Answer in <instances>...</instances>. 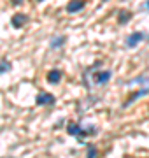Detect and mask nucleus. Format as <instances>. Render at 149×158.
I'll list each match as a JSON object with an SVG mask.
<instances>
[{"instance_id":"nucleus-1","label":"nucleus","mask_w":149,"mask_h":158,"mask_svg":"<svg viewBox=\"0 0 149 158\" xmlns=\"http://www.w3.org/2000/svg\"><path fill=\"white\" fill-rule=\"evenodd\" d=\"M97 67V63L93 65V67L86 69V72L83 76V81H84V85H86L88 91H91L93 88H103V86L109 83L111 79H112V70H100V72H93Z\"/></svg>"},{"instance_id":"nucleus-2","label":"nucleus","mask_w":149,"mask_h":158,"mask_svg":"<svg viewBox=\"0 0 149 158\" xmlns=\"http://www.w3.org/2000/svg\"><path fill=\"white\" fill-rule=\"evenodd\" d=\"M137 85L139 90L135 91V93H132V95L128 97V100L123 104V107H128V106H132L135 100H139L140 97L147 95L149 93V77H146V76H142V77H137V79H132L130 83H128V88H133V86Z\"/></svg>"},{"instance_id":"nucleus-3","label":"nucleus","mask_w":149,"mask_h":158,"mask_svg":"<svg viewBox=\"0 0 149 158\" xmlns=\"http://www.w3.org/2000/svg\"><path fill=\"white\" fill-rule=\"evenodd\" d=\"M67 134L72 137H77L81 142L84 141V137L88 135H97L98 134V128L95 127V125H88V127H83V125L75 123V121H70L69 125H67Z\"/></svg>"},{"instance_id":"nucleus-4","label":"nucleus","mask_w":149,"mask_h":158,"mask_svg":"<svg viewBox=\"0 0 149 158\" xmlns=\"http://www.w3.org/2000/svg\"><path fill=\"white\" fill-rule=\"evenodd\" d=\"M142 39H146V34H144V32H133V34H130L126 37L125 44H126L128 49H133V48H137V46L142 42Z\"/></svg>"},{"instance_id":"nucleus-5","label":"nucleus","mask_w":149,"mask_h":158,"mask_svg":"<svg viewBox=\"0 0 149 158\" xmlns=\"http://www.w3.org/2000/svg\"><path fill=\"white\" fill-rule=\"evenodd\" d=\"M54 102H56L54 95L46 93V91L39 93V95H37V98H35V104H37V106H54Z\"/></svg>"},{"instance_id":"nucleus-6","label":"nucleus","mask_w":149,"mask_h":158,"mask_svg":"<svg viewBox=\"0 0 149 158\" xmlns=\"http://www.w3.org/2000/svg\"><path fill=\"white\" fill-rule=\"evenodd\" d=\"M28 23V16L26 14H23V12H18V14H14L11 19V25L14 27V28H21V27H25Z\"/></svg>"},{"instance_id":"nucleus-7","label":"nucleus","mask_w":149,"mask_h":158,"mask_svg":"<svg viewBox=\"0 0 149 158\" xmlns=\"http://www.w3.org/2000/svg\"><path fill=\"white\" fill-rule=\"evenodd\" d=\"M86 6V2L84 0H70L69 4H67V12H79L83 7Z\"/></svg>"},{"instance_id":"nucleus-8","label":"nucleus","mask_w":149,"mask_h":158,"mask_svg":"<svg viewBox=\"0 0 149 158\" xmlns=\"http://www.w3.org/2000/svg\"><path fill=\"white\" fill-rule=\"evenodd\" d=\"M47 83H51V85H58L60 81H62V70H58V69H53L47 72Z\"/></svg>"},{"instance_id":"nucleus-9","label":"nucleus","mask_w":149,"mask_h":158,"mask_svg":"<svg viewBox=\"0 0 149 158\" xmlns=\"http://www.w3.org/2000/svg\"><path fill=\"white\" fill-rule=\"evenodd\" d=\"M65 42H67V37H65V35H54V37L49 40V46H51V49H60Z\"/></svg>"},{"instance_id":"nucleus-10","label":"nucleus","mask_w":149,"mask_h":158,"mask_svg":"<svg viewBox=\"0 0 149 158\" xmlns=\"http://www.w3.org/2000/svg\"><path fill=\"white\" fill-rule=\"evenodd\" d=\"M130 19H132V12L130 11H119V14H118V23L119 25H126Z\"/></svg>"},{"instance_id":"nucleus-11","label":"nucleus","mask_w":149,"mask_h":158,"mask_svg":"<svg viewBox=\"0 0 149 158\" xmlns=\"http://www.w3.org/2000/svg\"><path fill=\"white\" fill-rule=\"evenodd\" d=\"M11 69H12L11 62H7V60H0V74H6V72H9Z\"/></svg>"},{"instance_id":"nucleus-12","label":"nucleus","mask_w":149,"mask_h":158,"mask_svg":"<svg viewBox=\"0 0 149 158\" xmlns=\"http://www.w3.org/2000/svg\"><path fill=\"white\" fill-rule=\"evenodd\" d=\"M98 155V149L93 144H88V148H86V156H90V158H95Z\"/></svg>"},{"instance_id":"nucleus-13","label":"nucleus","mask_w":149,"mask_h":158,"mask_svg":"<svg viewBox=\"0 0 149 158\" xmlns=\"http://www.w3.org/2000/svg\"><path fill=\"white\" fill-rule=\"evenodd\" d=\"M140 9H142V11H149V0H146V2H144Z\"/></svg>"},{"instance_id":"nucleus-14","label":"nucleus","mask_w":149,"mask_h":158,"mask_svg":"<svg viewBox=\"0 0 149 158\" xmlns=\"http://www.w3.org/2000/svg\"><path fill=\"white\" fill-rule=\"evenodd\" d=\"M12 4H14V6H21V4H23L25 0H11Z\"/></svg>"},{"instance_id":"nucleus-15","label":"nucleus","mask_w":149,"mask_h":158,"mask_svg":"<svg viewBox=\"0 0 149 158\" xmlns=\"http://www.w3.org/2000/svg\"><path fill=\"white\" fill-rule=\"evenodd\" d=\"M37 2H44V0H37Z\"/></svg>"},{"instance_id":"nucleus-16","label":"nucleus","mask_w":149,"mask_h":158,"mask_svg":"<svg viewBox=\"0 0 149 158\" xmlns=\"http://www.w3.org/2000/svg\"><path fill=\"white\" fill-rule=\"evenodd\" d=\"M102 2H109V0H102Z\"/></svg>"}]
</instances>
